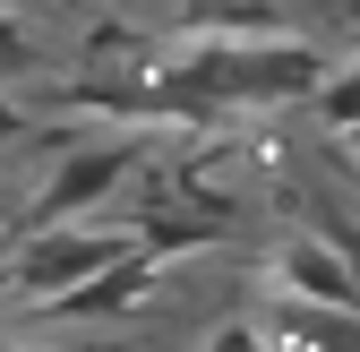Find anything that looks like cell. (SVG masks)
I'll return each mask as SVG.
<instances>
[{"label": "cell", "mask_w": 360, "mask_h": 352, "mask_svg": "<svg viewBox=\"0 0 360 352\" xmlns=\"http://www.w3.org/2000/svg\"><path fill=\"white\" fill-rule=\"evenodd\" d=\"M18 129H26V112H18V103H0V146H9Z\"/></svg>", "instance_id": "8"}, {"label": "cell", "mask_w": 360, "mask_h": 352, "mask_svg": "<svg viewBox=\"0 0 360 352\" xmlns=\"http://www.w3.org/2000/svg\"><path fill=\"white\" fill-rule=\"evenodd\" d=\"M318 120L326 129H360V69H343V77L318 86Z\"/></svg>", "instance_id": "5"}, {"label": "cell", "mask_w": 360, "mask_h": 352, "mask_svg": "<svg viewBox=\"0 0 360 352\" xmlns=\"http://www.w3.org/2000/svg\"><path fill=\"white\" fill-rule=\"evenodd\" d=\"M138 284H146V258L129 249V258H112L103 275H86L77 292H60V310H69V318H103V310H120V301L138 292Z\"/></svg>", "instance_id": "4"}, {"label": "cell", "mask_w": 360, "mask_h": 352, "mask_svg": "<svg viewBox=\"0 0 360 352\" xmlns=\"http://www.w3.org/2000/svg\"><path fill=\"white\" fill-rule=\"evenodd\" d=\"M9 241H18V232H9V224H0V258H9Z\"/></svg>", "instance_id": "10"}, {"label": "cell", "mask_w": 360, "mask_h": 352, "mask_svg": "<svg viewBox=\"0 0 360 352\" xmlns=\"http://www.w3.org/2000/svg\"><path fill=\"white\" fill-rule=\"evenodd\" d=\"M343 26H352V34H360V0H343Z\"/></svg>", "instance_id": "9"}, {"label": "cell", "mask_w": 360, "mask_h": 352, "mask_svg": "<svg viewBox=\"0 0 360 352\" xmlns=\"http://www.w3.org/2000/svg\"><path fill=\"white\" fill-rule=\"evenodd\" d=\"M283 292L309 301V310H360V275L343 267L326 241H292L283 249Z\"/></svg>", "instance_id": "3"}, {"label": "cell", "mask_w": 360, "mask_h": 352, "mask_svg": "<svg viewBox=\"0 0 360 352\" xmlns=\"http://www.w3.org/2000/svg\"><path fill=\"white\" fill-rule=\"evenodd\" d=\"M120 241H86V232H18V292H77L86 275H103Z\"/></svg>", "instance_id": "1"}, {"label": "cell", "mask_w": 360, "mask_h": 352, "mask_svg": "<svg viewBox=\"0 0 360 352\" xmlns=\"http://www.w3.org/2000/svg\"><path fill=\"white\" fill-rule=\"evenodd\" d=\"M129 181V138H103V146H77L60 172H52V189L34 198V224H60V215H77V206H95L103 189H120Z\"/></svg>", "instance_id": "2"}, {"label": "cell", "mask_w": 360, "mask_h": 352, "mask_svg": "<svg viewBox=\"0 0 360 352\" xmlns=\"http://www.w3.org/2000/svg\"><path fill=\"white\" fill-rule=\"evenodd\" d=\"M0 69H34V34H26L9 9H0Z\"/></svg>", "instance_id": "6"}, {"label": "cell", "mask_w": 360, "mask_h": 352, "mask_svg": "<svg viewBox=\"0 0 360 352\" xmlns=\"http://www.w3.org/2000/svg\"><path fill=\"white\" fill-rule=\"evenodd\" d=\"M206 352H275V344H266V335H249V327H223Z\"/></svg>", "instance_id": "7"}]
</instances>
